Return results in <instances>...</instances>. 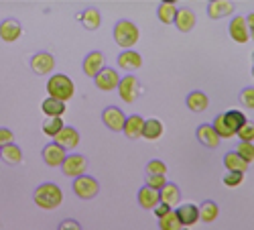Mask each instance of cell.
<instances>
[{"label": "cell", "instance_id": "15", "mask_svg": "<svg viewBox=\"0 0 254 230\" xmlns=\"http://www.w3.org/2000/svg\"><path fill=\"white\" fill-rule=\"evenodd\" d=\"M195 137H197V141L203 145V147H207V149H218L220 147V141H222L216 135V131H214L211 124H199L197 131H195Z\"/></svg>", "mask_w": 254, "mask_h": 230}, {"label": "cell", "instance_id": "8", "mask_svg": "<svg viewBox=\"0 0 254 230\" xmlns=\"http://www.w3.org/2000/svg\"><path fill=\"white\" fill-rule=\"evenodd\" d=\"M53 68H55V57H53V53L39 51V53H35V55L31 57V70H33V74H37V76H47V74L53 72Z\"/></svg>", "mask_w": 254, "mask_h": 230}, {"label": "cell", "instance_id": "12", "mask_svg": "<svg viewBox=\"0 0 254 230\" xmlns=\"http://www.w3.org/2000/svg\"><path fill=\"white\" fill-rule=\"evenodd\" d=\"M41 155H43V161L49 167H61L63 161H65V157H67V151L63 147H59L57 143H49V145H45V147H43Z\"/></svg>", "mask_w": 254, "mask_h": 230}, {"label": "cell", "instance_id": "18", "mask_svg": "<svg viewBox=\"0 0 254 230\" xmlns=\"http://www.w3.org/2000/svg\"><path fill=\"white\" fill-rule=\"evenodd\" d=\"M234 10H236V4L230 2V0H214V2L207 4V16L214 20L234 14Z\"/></svg>", "mask_w": 254, "mask_h": 230}, {"label": "cell", "instance_id": "19", "mask_svg": "<svg viewBox=\"0 0 254 230\" xmlns=\"http://www.w3.org/2000/svg\"><path fill=\"white\" fill-rule=\"evenodd\" d=\"M142 129H144V118L140 114H132V116H126V122H124V137L130 139V141H136L142 137Z\"/></svg>", "mask_w": 254, "mask_h": 230}, {"label": "cell", "instance_id": "10", "mask_svg": "<svg viewBox=\"0 0 254 230\" xmlns=\"http://www.w3.org/2000/svg\"><path fill=\"white\" fill-rule=\"evenodd\" d=\"M104 61H106V57H104L102 51H90L86 57H83L81 70H83V74H86L88 77H96V76L106 68Z\"/></svg>", "mask_w": 254, "mask_h": 230}, {"label": "cell", "instance_id": "32", "mask_svg": "<svg viewBox=\"0 0 254 230\" xmlns=\"http://www.w3.org/2000/svg\"><path fill=\"white\" fill-rule=\"evenodd\" d=\"M63 127H65L63 118H45L43 124H41V131H43L49 139H55V137L63 131Z\"/></svg>", "mask_w": 254, "mask_h": 230}, {"label": "cell", "instance_id": "2", "mask_svg": "<svg viewBox=\"0 0 254 230\" xmlns=\"http://www.w3.org/2000/svg\"><path fill=\"white\" fill-rule=\"evenodd\" d=\"M112 35H114V43L118 47H122L124 51L134 49V45L138 43V39H140L138 27L132 23V20H128V18L116 20V25L112 29Z\"/></svg>", "mask_w": 254, "mask_h": 230}, {"label": "cell", "instance_id": "4", "mask_svg": "<svg viewBox=\"0 0 254 230\" xmlns=\"http://www.w3.org/2000/svg\"><path fill=\"white\" fill-rule=\"evenodd\" d=\"M73 194L79 198V200H94L100 192V183L96 177L92 175H81V177H75L73 179Z\"/></svg>", "mask_w": 254, "mask_h": 230}, {"label": "cell", "instance_id": "36", "mask_svg": "<svg viewBox=\"0 0 254 230\" xmlns=\"http://www.w3.org/2000/svg\"><path fill=\"white\" fill-rule=\"evenodd\" d=\"M240 104L248 110H254V86L250 88H244L240 92Z\"/></svg>", "mask_w": 254, "mask_h": 230}, {"label": "cell", "instance_id": "40", "mask_svg": "<svg viewBox=\"0 0 254 230\" xmlns=\"http://www.w3.org/2000/svg\"><path fill=\"white\" fill-rule=\"evenodd\" d=\"M14 143V135L10 129H4V127H0V149L6 147V145Z\"/></svg>", "mask_w": 254, "mask_h": 230}, {"label": "cell", "instance_id": "11", "mask_svg": "<svg viewBox=\"0 0 254 230\" xmlns=\"http://www.w3.org/2000/svg\"><path fill=\"white\" fill-rule=\"evenodd\" d=\"M20 35H23V25H20V20L4 18L2 23H0V39H2L4 43H14V41L20 39Z\"/></svg>", "mask_w": 254, "mask_h": 230}, {"label": "cell", "instance_id": "26", "mask_svg": "<svg viewBox=\"0 0 254 230\" xmlns=\"http://www.w3.org/2000/svg\"><path fill=\"white\" fill-rule=\"evenodd\" d=\"M224 165H226V169L232 171V173H242V175H244V173L248 171V163H246L236 151L224 155Z\"/></svg>", "mask_w": 254, "mask_h": 230}, {"label": "cell", "instance_id": "30", "mask_svg": "<svg viewBox=\"0 0 254 230\" xmlns=\"http://www.w3.org/2000/svg\"><path fill=\"white\" fill-rule=\"evenodd\" d=\"M177 4L175 2H161L157 8V16L163 25H173L175 23V16H177Z\"/></svg>", "mask_w": 254, "mask_h": 230}, {"label": "cell", "instance_id": "29", "mask_svg": "<svg viewBox=\"0 0 254 230\" xmlns=\"http://www.w3.org/2000/svg\"><path fill=\"white\" fill-rule=\"evenodd\" d=\"M0 159H2L4 163H8V165H18L20 161H23V149H20L16 143H10V145H6V147L0 149Z\"/></svg>", "mask_w": 254, "mask_h": 230}, {"label": "cell", "instance_id": "38", "mask_svg": "<svg viewBox=\"0 0 254 230\" xmlns=\"http://www.w3.org/2000/svg\"><path fill=\"white\" fill-rule=\"evenodd\" d=\"M144 185H149V187H153V190L161 192L163 187L167 185V177L165 175H146V183Z\"/></svg>", "mask_w": 254, "mask_h": 230}, {"label": "cell", "instance_id": "9", "mask_svg": "<svg viewBox=\"0 0 254 230\" xmlns=\"http://www.w3.org/2000/svg\"><path fill=\"white\" fill-rule=\"evenodd\" d=\"M102 122H104L110 131L122 133L124 122H126V116H124V112H122L118 106H108V108H104V112H102Z\"/></svg>", "mask_w": 254, "mask_h": 230}, {"label": "cell", "instance_id": "41", "mask_svg": "<svg viewBox=\"0 0 254 230\" xmlns=\"http://www.w3.org/2000/svg\"><path fill=\"white\" fill-rule=\"evenodd\" d=\"M57 230H81V224L77 220H73V218H65V220L59 224Z\"/></svg>", "mask_w": 254, "mask_h": 230}, {"label": "cell", "instance_id": "1", "mask_svg": "<svg viewBox=\"0 0 254 230\" xmlns=\"http://www.w3.org/2000/svg\"><path fill=\"white\" fill-rule=\"evenodd\" d=\"M33 202L41 208V210H55V208H59L63 202V192L53 181L39 183L33 192Z\"/></svg>", "mask_w": 254, "mask_h": 230}, {"label": "cell", "instance_id": "34", "mask_svg": "<svg viewBox=\"0 0 254 230\" xmlns=\"http://www.w3.org/2000/svg\"><path fill=\"white\" fill-rule=\"evenodd\" d=\"M146 175H167V165L161 159H151L146 163Z\"/></svg>", "mask_w": 254, "mask_h": 230}, {"label": "cell", "instance_id": "39", "mask_svg": "<svg viewBox=\"0 0 254 230\" xmlns=\"http://www.w3.org/2000/svg\"><path fill=\"white\" fill-rule=\"evenodd\" d=\"M242 179H244V175L242 173H232V171H226V175H224V185L226 187H238L240 183H242Z\"/></svg>", "mask_w": 254, "mask_h": 230}, {"label": "cell", "instance_id": "22", "mask_svg": "<svg viewBox=\"0 0 254 230\" xmlns=\"http://www.w3.org/2000/svg\"><path fill=\"white\" fill-rule=\"evenodd\" d=\"M67 106L65 102H59V100H53V98H45L43 104H41V112H43L47 118H61L63 114H65Z\"/></svg>", "mask_w": 254, "mask_h": 230}, {"label": "cell", "instance_id": "24", "mask_svg": "<svg viewBox=\"0 0 254 230\" xmlns=\"http://www.w3.org/2000/svg\"><path fill=\"white\" fill-rule=\"evenodd\" d=\"M185 104H187V108H189V110L197 114V112H203V110L209 106V98H207L203 92L195 90V92H189V94H187Z\"/></svg>", "mask_w": 254, "mask_h": 230}, {"label": "cell", "instance_id": "35", "mask_svg": "<svg viewBox=\"0 0 254 230\" xmlns=\"http://www.w3.org/2000/svg\"><path fill=\"white\" fill-rule=\"evenodd\" d=\"M236 153L250 165V163L254 161V145H252V143H238Z\"/></svg>", "mask_w": 254, "mask_h": 230}, {"label": "cell", "instance_id": "16", "mask_svg": "<svg viewBox=\"0 0 254 230\" xmlns=\"http://www.w3.org/2000/svg\"><path fill=\"white\" fill-rule=\"evenodd\" d=\"M195 23H197V14L189 8V6H183V8H179L177 10V16H175V27L181 31V33H189L193 27H195Z\"/></svg>", "mask_w": 254, "mask_h": 230}, {"label": "cell", "instance_id": "45", "mask_svg": "<svg viewBox=\"0 0 254 230\" xmlns=\"http://www.w3.org/2000/svg\"><path fill=\"white\" fill-rule=\"evenodd\" d=\"M181 230H189V228H181Z\"/></svg>", "mask_w": 254, "mask_h": 230}, {"label": "cell", "instance_id": "31", "mask_svg": "<svg viewBox=\"0 0 254 230\" xmlns=\"http://www.w3.org/2000/svg\"><path fill=\"white\" fill-rule=\"evenodd\" d=\"M199 208V220L201 222H207V224H211L218 216H220V208H218V204L214 202V200H205L201 206H197Z\"/></svg>", "mask_w": 254, "mask_h": 230}, {"label": "cell", "instance_id": "17", "mask_svg": "<svg viewBox=\"0 0 254 230\" xmlns=\"http://www.w3.org/2000/svg\"><path fill=\"white\" fill-rule=\"evenodd\" d=\"M179 222L183 228H189V226H193L195 222H199V208L195 204H183L179 206L177 210H175Z\"/></svg>", "mask_w": 254, "mask_h": 230}, {"label": "cell", "instance_id": "14", "mask_svg": "<svg viewBox=\"0 0 254 230\" xmlns=\"http://www.w3.org/2000/svg\"><path fill=\"white\" fill-rule=\"evenodd\" d=\"M116 64H118V68H120V70H126V72L130 74V72H134V70H140V68H142V57H140V53H138V51L128 49V51H122V53L118 55Z\"/></svg>", "mask_w": 254, "mask_h": 230}, {"label": "cell", "instance_id": "13", "mask_svg": "<svg viewBox=\"0 0 254 230\" xmlns=\"http://www.w3.org/2000/svg\"><path fill=\"white\" fill-rule=\"evenodd\" d=\"M228 33L230 37L236 41V43H248L250 35H248V27H246V16H234L228 25Z\"/></svg>", "mask_w": 254, "mask_h": 230}, {"label": "cell", "instance_id": "28", "mask_svg": "<svg viewBox=\"0 0 254 230\" xmlns=\"http://www.w3.org/2000/svg\"><path fill=\"white\" fill-rule=\"evenodd\" d=\"M165 133V127H163V122L159 118H149V120H144V129H142V139L146 141H157L161 139Z\"/></svg>", "mask_w": 254, "mask_h": 230}, {"label": "cell", "instance_id": "27", "mask_svg": "<svg viewBox=\"0 0 254 230\" xmlns=\"http://www.w3.org/2000/svg\"><path fill=\"white\" fill-rule=\"evenodd\" d=\"M81 25H83V29H88V31L100 29V25H102V14H100V10H98L96 6H88L86 10L81 12Z\"/></svg>", "mask_w": 254, "mask_h": 230}, {"label": "cell", "instance_id": "3", "mask_svg": "<svg viewBox=\"0 0 254 230\" xmlns=\"http://www.w3.org/2000/svg\"><path fill=\"white\" fill-rule=\"evenodd\" d=\"M47 94L53 100L59 102H69L75 94V86H73V79L65 74H55L49 77L47 81Z\"/></svg>", "mask_w": 254, "mask_h": 230}, {"label": "cell", "instance_id": "37", "mask_svg": "<svg viewBox=\"0 0 254 230\" xmlns=\"http://www.w3.org/2000/svg\"><path fill=\"white\" fill-rule=\"evenodd\" d=\"M236 137H240V143H252V141H254V122L248 120L244 127L238 131Z\"/></svg>", "mask_w": 254, "mask_h": 230}, {"label": "cell", "instance_id": "23", "mask_svg": "<svg viewBox=\"0 0 254 230\" xmlns=\"http://www.w3.org/2000/svg\"><path fill=\"white\" fill-rule=\"evenodd\" d=\"M159 202H161L159 192L153 190V187L142 185L140 190H138V204H140V208H144V210H155V206Z\"/></svg>", "mask_w": 254, "mask_h": 230}, {"label": "cell", "instance_id": "42", "mask_svg": "<svg viewBox=\"0 0 254 230\" xmlns=\"http://www.w3.org/2000/svg\"><path fill=\"white\" fill-rule=\"evenodd\" d=\"M153 212H155V216H157V218L161 220V218H163V216H167L169 212H173V208H169L167 204H163V202H159V204L155 206V210H153Z\"/></svg>", "mask_w": 254, "mask_h": 230}, {"label": "cell", "instance_id": "7", "mask_svg": "<svg viewBox=\"0 0 254 230\" xmlns=\"http://www.w3.org/2000/svg\"><path fill=\"white\" fill-rule=\"evenodd\" d=\"M96 88L102 90V92H112V90H118V83H120V74L114 70V68H104L96 77Z\"/></svg>", "mask_w": 254, "mask_h": 230}, {"label": "cell", "instance_id": "43", "mask_svg": "<svg viewBox=\"0 0 254 230\" xmlns=\"http://www.w3.org/2000/svg\"><path fill=\"white\" fill-rule=\"evenodd\" d=\"M246 27H248V35H250V39L254 41V12H250V14L246 16Z\"/></svg>", "mask_w": 254, "mask_h": 230}, {"label": "cell", "instance_id": "44", "mask_svg": "<svg viewBox=\"0 0 254 230\" xmlns=\"http://www.w3.org/2000/svg\"><path fill=\"white\" fill-rule=\"evenodd\" d=\"M252 77H254V53H252Z\"/></svg>", "mask_w": 254, "mask_h": 230}, {"label": "cell", "instance_id": "33", "mask_svg": "<svg viewBox=\"0 0 254 230\" xmlns=\"http://www.w3.org/2000/svg\"><path fill=\"white\" fill-rule=\"evenodd\" d=\"M159 228L161 230H181L183 226H181V222H179V218H177L175 212H169L167 216H163L159 220Z\"/></svg>", "mask_w": 254, "mask_h": 230}, {"label": "cell", "instance_id": "5", "mask_svg": "<svg viewBox=\"0 0 254 230\" xmlns=\"http://www.w3.org/2000/svg\"><path fill=\"white\" fill-rule=\"evenodd\" d=\"M86 169H88V159L83 157L81 153L67 155L65 161H63V165H61V173L65 177H71V179L86 175Z\"/></svg>", "mask_w": 254, "mask_h": 230}, {"label": "cell", "instance_id": "20", "mask_svg": "<svg viewBox=\"0 0 254 230\" xmlns=\"http://www.w3.org/2000/svg\"><path fill=\"white\" fill-rule=\"evenodd\" d=\"M53 143H57L65 151H71L79 145V133L73 127H63V131L53 139Z\"/></svg>", "mask_w": 254, "mask_h": 230}, {"label": "cell", "instance_id": "25", "mask_svg": "<svg viewBox=\"0 0 254 230\" xmlns=\"http://www.w3.org/2000/svg\"><path fill=\"white\" fill-rule=\"evenodd\" d=\"M159 198H161V202L167 204L169 208L177 206L179 200H181V190H179V185H177V183H171V181H167V185L159 192Z\"/></svg>", "mask_w": 254, "mask_h": 230}, {"label": "cell", "instance_id": "6", "mask_svg": "<svg viewBox=\"0 0 254 230\" xmlns=\"http://www.w3.org/2000/svg\"><path fill=\"white\" fill-rule=\"evenodd\" d=\"M118 94L124 102H128V104H134L138 94H140V81L136 79V76L128 74V76H124L120 77V83H118Z\"/></svg>", "mask_w": 254, "mask_h": 230}, {"label": "cell", "instance_id": "21", "mask_svg": "<svg viewBox=\"0 0 254 230\" xmlns=\"http://www.w3.org/2000/svg\"><path fill=\"white\" fill-rule=\"evenodd\" d=\"M222 118H224V122H226L228 131L234 135V137L238 135V131L248 122V118L244 116L242 110H228V112H222Z\"/></svg>", "mask_w": 254, "mask_h": 230}]
</instances>
